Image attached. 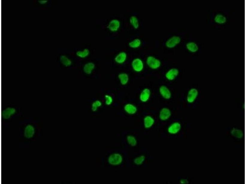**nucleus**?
Returning <instances> with one entry per match:
<instances>
[{
  "instance_id": "b1692460",
  "label": "nucleus",
  "mask_w": 246,
  "mask_h": 184,
  "mask_svg": "<svg viewBox=\"0 0 246 184\" xmlns=\"http://www.w3.org/2000/svg\"><path fill=\"white\" fill-rule=\"evenodd\" d=\"M127 140L129 144L132 146H135L137 144V141L136 138L133 136H128L127 137Z\"/></svg>"
},
{
  "instance_id": "20e7f679",
  "label": "nucleus",
  "mask_w": 246,
  "mask_h": 184,
  "mask_svg": "<svg viewBox=\"0 0 246 184\" xmlns=\"http://www.w3.org/2000/svg\"><path fill=\"white\" fill-rule=\"evenodd\" d=\"M181 38L179 36H174L170 38L166 42V47L169 49L174 48L181 42Z\"/></svg>"
},
{
  "instance_id": "a211bd4d",
  "label": "nucleus",
  "mask_w": 246,
  "mask_h": 184,
  "mask_svg": "<svg viewBox=\"0 0 246 184\" xmlns=\"http://www.w3.org/2000/svg\"><path fill=\"white\" fill-rule=\"evenodd\" d=\"M118 78L121 84L123 85H126L129 81L128 75L125 73H122L118 75Z\"/></svg>"
},
{
  "instance_id": "39448f33",
  "label": "nucleus",
  "mask_w": 246,
  "mask_h": 184,
  "mask_svg": "<svg viewBox=\"0 0 246 184\" xmlns=\"http://www.w3.org/2000/svg\"><path fill=\"white\" fill-rule=\"evenodd\" d=\"M133 70L137 72H141L144 68L143 61L139 58H136L133 60L132 64Z\"/></svg>"
},
{
  "instance_id": "0eeeda50",
  "label": "nucleus",
  "mask_w": 246,
  "mask_h": 184,
  "mask_svg": "<svg viewBox=\"0 0 246 184\" xmlns=\"http://www.w3.org/2000/svg\"><path fill=\"white\" fill-rule=\"evenodd\" d=\"M198 92L196 88L191 89L188 91L187 94V100L189 103L194 102L197 99L198 95Z\"/></svg>"
},
{
  "instance_id": "dca6fc26",
  "label": "nucleus",
  "mask_w": 246,
  "mask_h": 184,
  "mask_svg": "<svg viewBox=\"0 0 246 184\" xmlns=\"http://www.w3.org/2000/svg\"><path fill=\"white\" fill-rule=\"evenodd\" d=\"M155 120L154 118L150 116H147L144 119V125L146 129L149 128L153 125Z\"/></svg>"
},
{
  "instance_id": "c85d7f7f",
  "label": "nucleus",
  "mask_w": 246,
  "mask_h": 184,
  "mask_svg": "<svg viewBox=\"0 0 246 184\" xmlns=\"http://www.w3.org/2000/svg\"><path fill=\"white\" fill-rule=\"evenodd\" d=\"M105 97L106 104L107 105H111L113 101L112 97L108 95H106Z\"/></svg>"
},
{
  "instance_id": "393cba45",
  "label": "nucleus",
  "mask_w": 246,
  "mask_h": 184,
  "mask_svg": "<svg viewBox=\"0 0 246 184\" xmlns=\"http://www.w3.org/2000/svg\"><path fill=\"white\" fill-rule=\"evenodd\" d=\"M145 159L146 157L144 155H141L135 158L134 162L137 165H141L144 163Z\"/></svg>"
},
{
  "instance_id": "6e6552de",
  "label": "nucleus",
  "mask_w": 246,
  "mask_h": 184,
  "mask_svg": "<svg viewBox=\"0 0 246 184\" xmlns=\"http://www.w3.org/2000/svg\"><path fill=\"white\" fill-rule=\"evenodd\" d=\"M171 115L170 110L168 108H162L160 111L159 118L162 121H165L169 119Z\"/></svg>"
},
{
  "instance_id": "423d86ee",
  "label": "nucleus",
  "mask_w": 246,
  "mask_h": 184,
  "mask_svg": "<svg viewBox=\"0 0 246 184\" xmlns=\"http://www.w3.org/2000/svg\"><path fill=\"white\" fill-rule=\"evenodd\" d=\"M123 160L122 156L118 154H113L110 156L108 162L110 164L113 165H118L121 164Z\"/></svg>"
},
{
  "instance_id": "1a4fd4ad",
  "label": "nucleus",
  "mask_w": 246,
  "mask_h": 184,
  "mask_svg": "<svg viewBox=\"0 0 246 184\" xmlns=\"http://www.w3.org/2000/svg\"><path fill=\"white\" fill-rule=\"evenodd\" d=\"M179 71L176 68H173L169 70L166 73V78L170 81H172L178 75Z\"/></svg>"
},
{
  "instance_id": "9d476101",
  "label": "nucleus",
  "mask_w": 246,
  "mask_h": 184,
  "mask_svg": "<svg viewBox=\"0 0 246 184\" xmlns=\"http://www.w3.org/2000/svg\"><path fill=\"white\" fill-rule=\"evenodd\" d=\"M120 26V21L116 19H114L111 20L108 25V28L111 31L115 32L117 31L119 29Z\"/></svg>"
},
{
  "instance_id": "7ed1b4c3",
  "label": "nucleus",
  "mask_w": 246,
  "mask_h": 184,
  "mask_svg": "<svg viewBox=\"0 0 246 184\" xmlns=\"http://www.w3.org/2000/svg\"><path fill=\"white\" fill-rule=\"evenodd\" d=\"M146 63L149 68L153 70L158 68L161 65V62L159 59L152 56H149L147 57Z\"/></svg>"
},
{
  "instance_id": "f03ea898",
  "label": "nucleus",
  "mask_w": 246,
  "mask_h": 184,
  "mask_svg": "<svg viewBox=\"0 0 246 184\" xmlns=\"http://www.w3.org/2000/svg\"><path fill=\"white\" fill-rule=\"evenodd\" d=\"M19 112V108L17 106L12 105H7L2 110V118L5 121L9 120L17 116Z\"/></svg>"
},
{
  "instance_id": "aec40b11",
  "label": "nucleus",
  "mask_w": 246,
  "mask_h": 184,
  "mask_svg": "<svg viewBox=\"0 0 246 184\" xmlns=\"http://www.w3.org/2000/svg\"><path fill=\"white\" fill-rule=\"evenodd\" d=\"M130 22L131 24L135 29H137L139 27V20L136 16H132L130 19Z\"/></svg>"
},
{
  "instance_id": "f3484780",
  "label": "nucleus",
  "mask_w": 246,
  "mask_h": 184,
  "mask_svg": "<svg viewBox=\"0 0 246 184\" xmlns=\"http://www.w3.org/2000/svg\"><path fill=\"white\" fill-rule=\"evenodd\" d=\"M95 67V64L92 62H88L86 64L84 67V72L87 74H91Z\"/></svg>"
},
{
  "instance_id": "c756f323",
  "label": "nucleus",
  "mask_w": 246,
  "mask_h": 184,
  "mask_svg": "<svg viewBox=\"0 0 246 184\" xmlns=\"http://www.w3.org/2000/svg\"><path fill=\"white\" fill-rule=\"evenodd\" d=\"M189 182L188 180L186 179H182L180 180V183L182 184L188 183Z\"/></svg>"
},
{
  "instance_id": "4468645a",
  "label": "nucleus",
  "mask_w": 246,
  "mask_h": 184,
  "mask_svg": "<svg viewBox=\"0 0 246 184\" xmlns=\"http://www.w3.org/2000/svg\"><path fill=\"white\" fill-rule=\"evenodd\" d=\"M127 57V54L124 52L120 53L115 57L114 60L116 63L122 64L126 61Z\"/></svg>"
},
{
  "instance_id": "4be33fe9",
  "label": "nucleus",
  "mask_w": 246,
  "mask_h": 184,
  "mask_svg": "<svg viewBox=\"0 0 246 184\" xmlns=\"http://www.w3.org/2000/svg\"><path fill=\"white\" fill-rule=\"evenodd\" d=\"M90 54L89 50L87 48L82 50H79L76 52V55L81 58L84 59L87 56Z\"/></svg>"
},
{
  "instance_id": "2eb2a0df",
  "label": "nucleus",
  "mask_w": 246,
  "mask_h": 184,
  "mask_svg": "<svg viewBox=\"0 0 246 184\" xmlns=\"http://www.w3.org/2000/svg\"><path fill=\"white\" fill-rule=\"evenodd\" d=\"M124 110L128 114H135L137 111V108L134 105L131 104V103H128L124 107Z\"/></svg>"
},
{
  "instance_id": "9b49d317",
  "label": "nucleus",
  "mask_w": 246,
  "mask_h": 184,
  "mask_svg": "<svg viewBox=\"0 0 246 184\" xmlns=\"http://www.w3.org/2000/svg\"><path fill=\"white\" fill-rule=\"evenodd\" d=\"M159 93L161 96L166 99H169L171 97V93L169 89L164 85L161 86L159 89Z\"/></svg>"
},
{
  "instance_id": "cd10ccee",
  "label": "nucleus",
  "mask_w": 246,
  "mask_h": 184,
  "mask_svg": "<svg viewBox=\"0 0 246 184\" xmlns=\"http://www.w3.org/2000/svg\"><path fill=\"white\" fill-rule=\"evenodd\" d=\"M102 105V102L98 100L93 102L91 105V110L93 111H96L98 108Z\"/></svg>"
},
{
  "instance_id": "bb28decb",
  "label": "nucleus",
  "mask_w": 246,
  "mask_h": 184,
  "mask_svg": "<svg viewBox=\"0 0 246 184\" xmlns=\"http://www.w3.org/2000/svg\"><path fill=\"white\" fill-rule=\"evenodd\" d=\"M231 133L234 137L239 138V139H241L243 136L242 132L238 129L234 128L232 131Z\"/></svg>"
},
{
  "instance_id": "f257e3e1",
  "label": "nucleus",
  "mask_w": 246,
  "mask_h": 184,
  "mask_svg": "<svg viewBox=\"0 0 246 184\" xmlns=\"http://www.w3.org/2000/svg\"><path fill=\"white\" fill-rule=\"evenodd\" d=\"M37 127L36 122L31 120L25 121L22 125V135L26 139H31L36 134Z\"/></svg>"
},
{
  "instance_id": "5701e85b",
  "label": "nucleus",
  "mask_w": 246,
  "mask_h": 184,
  "mask_svg": "<svg viewBox=\"0 0 246 184\" xmlns=\"http://www.w3.org/2000/svg\"><path fill=\"white\" fill-rule=\"evenodd\" d=\"M186 47L190 51L195 52L197 51L198 47L197 45L195 43L191 42L188 43L186 45Z\"/></svg>"
},
{
  "instance_id": "6ab92c4d",
  "label": "nucleus",
  "mask_w": 246,
  "mask_h": 184,
  "mask_svg": "<svg viewBox=\"0 0 246 184\" xmlns=\"http://www.w3.org/2000/svg\"><path fill=\"white\" fill-rule=\"evenodd\" d=\"M141 43V40L138 38L135 39L130 42L129 43V45L132 48L136 49L139 47Z\"/></svg>"
},
{
  "instance_id": "ddd939ff",
  "label": "nucleus",
  "mask_w": 246,
  "mask_h": 184,
  "mask_svg": "<svg viewBox=\"0 0 246 184\" xmlns=\"http://www.w3.org/2000/svg\"><path fill=\"white\" fill-rule=\"evenodd\" d=\"M150 95V90L148 88H145L142 91L140 95V100L142 102H146L149 100Z\"/></svg>"
},
{
  "instance_id": "a878e982",
  "label": "nucleus",
  "mask_w": 246,
  "mask_h": 184,
  "mask_svg": "<svg viewBox=\"0 0 246 184\" xmlns=\"http://www.w3.org/2000/svg\"><path fill=\"white\" fill-rule=\"evenodd\" d=\"M215 21L218 24H224L226 22V17L224 16L219 14L215 17Z\"/></svg>"
},
{
  "instance_id": "412c9836",
  "label": "nucleus",
  "mask_w": 246,
  "mask_h": 184,
  "mask_svg": "<svg viewBox=\"0 0 246 184\" xmlns=\"http://www.w3.org/2000/svg\"><path fill=\"white\" fill-rule=\"evenodd\" d=\"M60 61L62 64L66 67H68L72 64V61L65 56H61Z\"/></svg>"
},
{
  "instance_id": "f8f14e48",
  "label": "nucleus",
  "mask_w": 246,
  "mask_h": 184,
  "mask_svg": "<svg viewBox=\"0 0 246 184\" xmlns=\"http://www.w3.org/2000/svg\"><path fill=\"white\" fill-rule=\"evenodd\" d=\"M181 128L180 123L175 122L171 124L168 129V133L171 134H176L178 133Z\"/></svg>"
}]
</instances>
